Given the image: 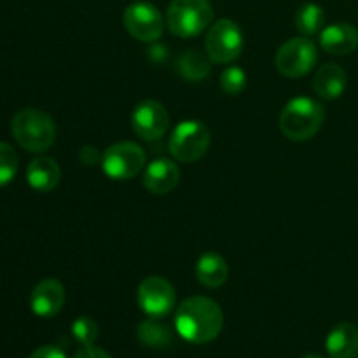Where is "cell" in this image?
I'll return each instance as SVG.
<instances>
[{
	"label": "cell",
	"instance_id": "6da1fadb",
	"mask_svg": "<svg viewBox=\"0 0 358 358\" xmlns=\"http://www.w3.org/2000/svg\"><path fill=\"white\" fill-rule=\"evenodd\" d=\"M224 313L210 297H189L178 306L175 315V329L182 339L192 345L213 341L222 332Z\"/></svg>",
	"mask_w": 358,
	"mask_h": 358
},
{
	"label": "cell",
	"instance_id": "7a4b0ae2",
	"mask_svg": "<svg viewBox=\"0 0 358 358\" xmlns=\"http://www.w3.org/2000/svg\"><path fill=\"white\" fill-rule=\"evenodd\" d=\"M324 105L308 96H297L283 107L280 115V129L292 142H304L317 135L324 124Z\"/></svg>",
	"mask_w": 358,
	"mask_h": 358
},
{
	"label": "cell",
	"instance_id": "3957f363",
	"mask_svg": "<svg viewBox=\"0 0 358 358\" xmlns=\"http://www.w3.org/2000/svg\"><path fill=\"white\" fill-rule=\"evenodd\" d=\"M14 140L28 152H44L55 143L56 124L51 115L38 108H23L10 122Z\"/></svg>",
	"mask_w": 358,
	"mask_h": 358
},
{
	"label": "cell",
	"instance_id": "277c9868",
	"mask_svg": "<svg viewBox=\"0 0 358 358\" xmlns=\"http://www.w3.org/2000/svg\"><path fill=\"white\" fill-rule=\"evenodd\" d=\"M213 21L208 0H171L166 10L168 30L180 38H191L205 31Z\"/></svg>",
	"mask_w": 358,
	"mask_h": 358
},
{
	"label": "cell",
	"instance_id": "5b68a950",
	"mask_svg": "<svg viewBox=\"0 0 358 358\" xmlns=\"http://www.w3.org/2000/svg\"><path fill=\"white\" fill-rule=\"evenodd\" d=\"M210 147V129L201 121H182L168 142L171 156L180 163L201 159Z\"/></svg>",
	"mask_w": 358,
	"mask_h": 358
},
{
	"label": "cell",
	"instance_id": "8992f818",
	"mask_svg": "<svg viewBox=\"0 0 358 358\" xmlns=\"http://www.w3.org/2000/svg\"><path fill=\"white\" fill-rule=\"evenodd\" d=\"M206 55L215 63H231L243 51V34L233 20H219L210 24L205 38Z\"/></svg>",
	"mask_w": 358,
	"mask_h": 358
},
{
	"label": "cell",
	"instance_id": "52a82bcc",
	"mask_svg": "<svg viewBox=\"0 0 358 358\" xmlns=\"http://www.w3.org/2000/svg\"><path fill=\"white\" fill-rule=\"evenodd\" d=\"M318 62L317 45L311 38L296 37L287 41L275 56V65L282 76L303 77L313 70Z\"/></svg>",
	"mask_w": 358,
	"mask_h": 358
},
{
	"label": "cell",
	"instance_id": "ba28073f",
	"mask_svg": "<svg viewBox=\"0 0 358 358\" xmlns=\"http://www.w3.org/2000/svg\"><path fill=\"white\" fill-rule=\"evenodd\" d=\"M145 166V152L135 142H117L101 156V168L112 180H129Z\"/></svg>",
	"mask_w": 358,
	"mask_h": 358
},
{
	"label": "cell",
	"instance_id": "9c48e42d",
	"mask_svg": "<svg viewBox=\"0 0 358 358\" xmlns=\"http://www.w3.org/2000/svg\"><path fill=\"white\" fill-rule=\"evenodd\" d=\"M122 23L133 38L142 42H156L164 30L163 14L149 2H135L126 7Z\"/></svg>",
	"mask_w": 358,
	"mask_h": 358
},
{
	"label": "cell",
	"instance_id": "30bf717a",
	"mask_svg": "<svg viewBox=\"0 0 358 358\" xmlns=\"http://www.w3.org/2000/svg\"><path fill=\"white\" fill-rule=\"evenodd\" d=\"M136 299H138L140 310L147 317L163 318L173 310L177 296L168 280L161 276H147L138 285Z\"/></svg>",
	"mask_w": 358,
	"mask_h": 358
},
{
	"label": "cell",
	"instance_id": "8fae6325",
	"mask_svg": "<svg viewBox=\"0 0 358 358\" xmlns=\"http://www.w3.org/2000/svg\"><path fill=\"white\" fill-rule=\"evenodd\" d=\"M168 124H170V115L159 101L145 100L136 105L135 110H133V131L147 142L161 138L166 133Z\"/></svg>",
	"mask_w": 358,
	"mask_h": 358
},
{
	"label": "cell",
	"instance_id": "7c38bea8",
	"mask_svg": "<svg viewBox=\"0 0 358 358\" xmlns=\"http://www.w3.org/2000/svg\"><path fill=\"white\" fill-rule=\"evenodd\" d=\"M65 289L55 278H45L34 287L30 294V310L38 318H52L65 304Z\"/></svg>",
	"mask_w": 358,
	"mask_h": 358
},
{
	"label": "cell",
	"instance_id": "4fadbf2b",
	"mask_svg": "<svg viewBox=\"0 0 358 358\" xmlns=\"http://www.w3.org/2000/svg\"><path fill=\"white\" fill-rule=\"evenodd\" d=\"M143 185L152 194H168L180 182V170L170 159H156L143 171Z\"/></svg>",
	"mask_w": 358,
	"mask_h": 358
},
{
	"label": "cell",
	"instance_id": "5bb4252c",
	"mask_svg": "<svg viewBox=\"0 0 358 358\" xmlns=\"http://www.w3.org/2000/svg\"><path fill=\"white\" fill-rule=\"evenodd\" d=\"M320 45L329 55H350L358 48V30L350 23L331 24L322 30Z\"/></svg>",
	"mask_w": 358,
	"mask_h": 358
},
{
	"label": "cell",
	"instance_id": "9a60e30c",
	"mask_svg": "<svg viewBox=\"0 0 358 358\" xmlns=\"http://www.w3.org/2000/svg\"><path fill=\"white\" fill-rule=\"evenodd\" d=\"M348 86V76L345 69L336 63H325L318 69L313 79V90L324 100H338Z\"/></svg>",
	"mask_w": 358,
	"mask_h": 358
},
{
	"label": "cell",
	"instance_id": "2e32d148",
	"mask_svg": "<svg viewBox=\"0 0 358 358\" xmlns=\"http://www.w3.org/2000/svg\"><path fill=\"white\" fill-rule=\"evenodd\" d=\"M329 358H358V327L355 324H339L329 332L325 341Z\"/></svg>",
	"mask_w": 358,
	"mask_h": 358
},
{
	"label": "cell",
	"instance_id": "e0dca14e",
	"mask_svg": "<svg viewBox=\"0 0 358 358\" xmlns=\"http://www.w3.org/2000/svg\"><path fill=\"white\" fill-rule=\"evenodd\" d=\"M62 170L52 157H35L27 168V180L31 189L38 192H49L59 184Z\"/></svg>",
	"mask_w": 358,
	"mask_h": 358
},
{
	"label": "cell",
	"instance_id": "ac0fdd59",
	"mask_svg": "<svg viewBox=\"0 0 358 358\" xmlns=\"http://www.w3.org/2000/svg\"><path fill=\"white\" fill-rule=\"evenodd\" d=\"M196 276L201 285L208 287V289H219L227 282L229 268L222 255L215 254V252H206L196 264Z\"/></svg>",
	"mask_w": 358,
	"mask_h": 358
},
{
	"label": "cell",
	"instance_id": "d6986e66",
	"mask_svg": "<svg viewBox=\"0 0 358 358\" xmlns=\"http://www.w3.org/2000/svg\"><path fill=\"white\" fill-rule=\"evenodd\" d=\"M136 338L147 348L164 350L173 345V332L170 331V327L161 324L157 318L150 317L140 322L138 327H136Z\"/></svg>",
	"mask_w": 358,
	"mask_h": 358
},
{
	"label": "cell",
	"instance_id": "ffe728a7",
	"mask_svg": "<svg viewBox=\"0 0 358 358\" xmlns=\"http://www.w3.org/2000/svg\"><path fill=\"white\" fill-rule=\"evenodd\" d=\"M178 72L189 83H199L210 73L208 55L199 51H187L178 58Z\"/></svg>",
	"mask_w": 358,
	"mask_h": 358
},
{
	"label": "cell",
	"instance_id": "44dd1931",
	"mask_svg": "<svg viewBox=\"0 0 358 358\" xmlns=\"http://www.w3.org/2000/svg\"><path fill=\"white\" fill-rule=\"evenodd\" d=\"M324 9L313 2H308L299 7L296 13V27L303 35L310 37V35L318 34L324 28Z\"/></svg>",
	"mask_w": 358,
	"mask_h": 358
},
{
	"label": "cell",
	"instance_id": "7402d4cb",
	"mask_svg": "<svg viewBox=\"0 0 358 358\" xmlns=\"http://www.w3.org/2000/svg\"><path fill=\"white\" fill-rule=\"evenodd\" d=\"M17 168H20V159L16 150L9 143L0 142V187L14 180Z\"/></svg>",
	"mask_w": 358,
	"mask_h": 358
},
{
	"label": "cell",
	"instance_id": "603a6c76",
	"mask_svg": "<svg viewBox=\"0 0 358 358\" xmlns=\"http://www.w3.org/2000/svg\"><path fill=\"white\" fill-rule=\"evenodd\" d=\"M98 334H100V329H98V324L93 318L80 317L72 324V336L79 345H94V341L98 339Z\"/></svg>",
	"mask_w": 358,
	"mask_h": 358
},
{
	"label": "cell",
	"instance_id": "cb8c5ba5",
	"mask_svg": "<svg viewBox=\"0 0 358 358\" xmlns=\"http://www.w3.org/2000/svg\"><path fill=\"white\" fill-rule=\"evenodd\" d=\"M247 86V73L240 69V66H227L222 73H220V87L229 96H236Z\"/></svg>",
	"mask_w": 358,
	"mask_h": 358
},
{
	"label": "cell",
	"instance_id": "d4e9b609",
	"mask_svg": "<svg viewBox=\"0 0 358 358\" xmlns=\"http://www.w3.org/2000/svg\"><path fill=\"white\" fill-rule=\"evenodd\" d=\"M28 358H66V355L62 348H58V346L45 345L35 350Z\"/></svg>",
	"mask_w": 358,
	"mask_h": 358
},
{
	"label": "cell",
	"instance_id": "484cf974",
	"mask_svg": "<svg viewBox=\"0 0 358 358\" xmlns=\"http://www.w3.org/2000/svg\"><path fill=\"white\" fill-rule=\"evenodd\" d=\"M73 358H112V357L108 355L105 350L98 348V346L94 345H90V346H83V348L73 355Z\"/></svg>",
	"mask_w": 358,
	"mask_h": 358
},
{
	"label": "cell",
	"instance_id": "4316f807",
	"mask_svg": "<svg viewBox=\"0 0 358 358\" xmlns=\"http://www.w3.org/2000/svg\"><path fill=\"white\" fill-rule=\"evenodd\" d=\"M98 159H100V154H98V149H94V147L86 145L79 150V161L86 164V166H93V164L98 163Z\"/></svg>",
	"mask_w": 358,
	"mask_h": 358
},
{
	"label": "cell",
	"instance_id": "83f0119b",
	"mask_svg": "<svg viewBox=\"0 0 358 358\" xmlns=\"http://www.w3.org/2000/svg\"><path fill=\"white\" fill-rule=\"evenodd\" d=\"M301 358H324V357H320V355H315V353H308V355H303Z\"/></svg>",
	"mask_w": 358,
	"mask_h": 358
}]
</instances>
